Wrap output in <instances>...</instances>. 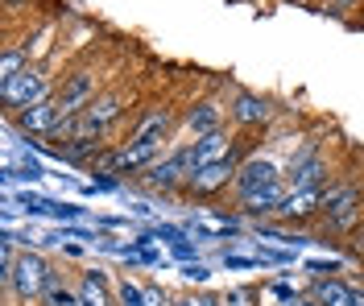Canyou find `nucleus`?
<instances>
[{
  "label": "nucleus",
  "instance_id": "f257e3e1",
  "mask_svg": "<svg viewBox=\"0 0 364 306\" xmlns=\"http://www.w3.org/2000/svg\"><path fill=\"white\" fill-rule=\"evenodd\" d=\"M50 278H54V261L42 257V253H33V248H25L21 257H17V265H13V278L4 282V298L9 302H21V306L42 302Z\"/></svg>",
  "mask_w": 364,
  "mask_h": 306
},
{
  "label": "nucleus",
  "instance_id": "f03ea898",
  "mask_svg": "<svg viewBox=\"0 0 364 306\" xmlns=\"http://www.w3.org/2000/svg\"><path fill=\"white\" fill-rule=\"evenodd\" d=\"M50 87H54V75L33 62V67H29L25 75H17L9 87H0V99H4L9 116H17V112H25V108H33V104L50 99Z\"/></svg>",
  "mask_w": 364,
  "mask_h": 306
},
{
  "label": "nucleus",
  "instance_id": "7ed1b4c3",
  "mask_svg": "<svg viewBox=\"0 0 364 306\" xmlns=\"http://www.w3.org/2000/svg\"><path fill=\"white\" fill-rule=\"evenodd\" d=\"M282 165L273 162V158H261V153H252V158H245V165H240V174H236V182H232V190H236V203L245 207V203H252L257 195H265V190H273L277 182H282Z\"/></svg>",
  "mask_w": 364,
  "mask_h": 306
},
{
  "label": "nucleus",
  "instance_id": "20e7f679",
  "mask_svg": "<svg viewBox=\"0 0 364 306\" xmlns=\"http://www.w3.org/2000/svg\"><path fill=\"white\" fill-rule=\"evenodd\" d=\"M95 87H100L95 67H75L70 75H63V83H58V92H54V104H58L63 120H75L79 112H87Z\"/></svg>",
  "mask_w": 364,
  "mask_h": 306
},
{
  "label": "nucleus",
  "instance_id": "39448f33",
  "mask_svg": "<svg viewBox=\"0 0 364 306\" xmlns=\"http://www.w3.org/2000/svg\"><path fill=\"white\" fill-rule=\"evenodd\" d=\"M240 165H245L240 149H232L228 158H220V162L203 165V170H195V174L182 182V190H186V195H215V190H224V187H232V182H236Z\"/></svg>",
  "mask_w": 364,
  "mask_h": 306
},
{
  "label": "nucleus",
  "instance_id": "423d86ee",
  "mask_svg": "<svg viewBox=\"0 0 364 306\" xmlns=\"http://www.w3.org/2000/svg\"><path fill=\"white\" fill-rule=\"evenodd\" d=\"M327 199H331V182H318V187L294 190V195H290L273 215H277L282 224H311L315 215L327 212Z\"/></svg>",
  "mask_w": 364,
  "mask_h": 306
},
{
  "label": "nucleus",
  "instance_id": "0eeeda50",
  "mask_svg": "<svg viewBox=\"0 0 364 306\" xmlns=\"http://www.w3.org/2000/svg\"><path fill=\"white\" fill-rule=\"evenodd\" d=\"M170 133H174V112H170V108H149V112L133 124V133H129L124 145H166Z\"/></svg>",
  "mask_w": 364,
  "mask_h": 306
},
{
  "label": "nucleus",
  "instance_id": "6e6552de",
  "mask_svg": "<svg viewBox=\"0 0 364 306\" xmlns=\"http://www.w3.org/2000/svg\"><path fill=\"white\" fill-rule=\"evenodd\" d=\"M228 149H232L228 129H215V133L195 137V141L186 145V165H191V174L203 170V165H211V162H220V158H228ZM191 174H186V178H191Z\"/></svg>",
  "mask_w": 364,
  "mask_h": 306
},
{
  "label": "nucleus",
  "instance_id": "1a4fd4ad",
  "mask_svg": "<svg viewBox=\"0 0 364 306\" xmlns=\"http://www.w3.org/2000/svg\"><path fill=\"white\" fill-rule=\"evenodd\" d=\"M75 290H79V306H116V282H108L104 269H79Z\"/></svg>",
  "mask_w": 364,
  "mask_h": 306
},
{
  "label": "nucleus",
  "instance_id": "9d476101",
  "mask_svg": "<svg viewBox=\"0 0 364 306\" xmlns=\"http://www.w3.org/2000/svg\"><path fill=\"white\" fill-rule=\"evenodd\" d=\"M269 99L265 95H252V92H236L232 95V104H228V116L236 129H257V124H265L269 120Z\"/></svg>",
  "mask_w": 364,
  "mask_h": 306
},
{
  "label": "nucleus",
  "instance_id": "9b49d317",
  "mask_svg": "<svg viewBox=\"0 0 364 306\" xmlns=\"http://www.w3.org/2000/svg\"><path fill=\"white\" fill-rule=\"evenodd\" d=\"M21 133H42V137H50L58 124H63V112H58V104H54V95L50 99H42V104H33V108H25V112H17V116H9Z\"/></svg>",
  "mask_w": 364,
  "mask_h": 306
},
{
  "label": "nucleus",
  "instance_id": "f8f14e48",
  "mask_svg": "<svg viewBox=\"0 0 364 306\" xmlns=\"http://www.w3.org/2000/svg\"><path fill=\"white\" fill-rule=\"evenodd\" d=\"M42 306H79L75 273H67V269H58V265H54V278H50V285H46Z\"/></svg>",
  "mask_w": 364,
  "mask_h": 306
},
{
  "label": "nucleus",
  "instance_id": "ddd939ff",
  "mask_svg": "<svg viewBox=\"0 0 364 306\" xmlns=\"http://www.w3.org/2000/svg\"><path fill=\"white\" fill-rule=\"evenodd\" d=\"M186 129H191L195 137H203V133H215V129H224V108H220L215 99H203V104H195V108L186 112Z\"/></svg>",
  "mask_w": 364,
  "mask_h": 306
},
{
  "label": "nucleus",
  "instance_id": "4468645a",
  "mask_svg": "<svg viewBox=\"0 0 364 306\" xmlns=\"http://www.w3.org/2000/svg\"><path fill=\"white\" fill-rule=\"evenodd\" d=\"M311 298H318V306H352L356 290H352L348 282H340V278H315Z\"/></svg>",
  "mask_w": 364,
  "mask_h": 306
},
{
  "label": "nucleus",
  "instance_id": "2eb2a0df",
  "mask_svg": "<svg viewBox=\"0 0 364 306\" xmlns=\"http://www.w3.org/2000/svg\"><path fill=\"white\" fill-rule=\"evenodd\" d=\"M104 141H108V137H75V141H67L58 153H63L67 162H95V158L104 153Z\"/></svg>",
  "mask_w": 364,
  "mask_h": 306
},
{
  "label": "nucleus",
  "instance_id": "dca6fc26",
  "mask_svg": "<svg viewBox=\"0 0 364 306\" xmlns=\"http://www.w3.org/2000/svg\"><path fill=\"white\" fill-rule=\"evenodd\" d=\"M29 67H33V62H29V50L25 46H9L4 50V62H0V87H9V83H13L17 75H25Z\"/></svg>",
  "mask_w": 364,
  "mask_h": 306
},
{
  "label": "nucleus",
  "instance_id": "f3484780",
  "mask_svg": "<svg viewBox=\"0 0 364 306\" xmlns=\"http://www.w3.org/2000/svg\"><path fill=\"white\" fill-rule=\"evenodd\" d=\"M116 306H145V285L120 278L116 282Z\"/></svg>",
  "mask_w": 364,
  "mask_h": 306
},
{
  "label": "nucleus",
  "instance_id": "a211bd4d",
  "mask_svg": "<svg viewBox=\"0 0 364 306\" xmlns=\"http://www.w3.org/2000/svg\"><path fill=\"white\" fill-rule=\"evenodd\" d=\"M224 306H261V294L252 285H240V290H228L224 294Z\"/></svg>",
  "mask_w": 364,
  "mask_h": 306
},
{
  "label": "nucleus",
  "instance_id": "6ab92c4d",
  "mask_svg": "<svg viewBox=\"0 0 364 306\" xmlns=\"http://www.w3.org/2000/svg\"><path fill=\"white\" fill-rule=\"evenodd\" d=\"M191 302L195 306H224V298L220 294H191Z\"/></svg>",
  "mask_w": 364,
  "mask_h": 306
},
{
  "label": "nucleus",
  "instance_id": "aec40b11",
  "mask_svg": "<svg viewBox=\"0 0 364 306\" xmlns=\"http://www.w3.org/2000/svg\"><path fill=\"white\" fill-rule=\"evenodd\" d=\"M290 306H318V298H311V294H306V298H294Z\"/></svg>",
  "mask_w": 364,
  "mask_h": 306
},
{
  "label": "nucleus",
  "instance_id": "412c9836",
  "mask_svg": "<svg viewBox=\"0 0 364 306\" xmlns=\"http://www.w3.org/2000/svg\"><path fill=\"white\" fill-rule=\"evenodd\" d=\"M348 4H356V0H331V9H336V13H343Z\"/></svg>",
  "mask_w": 364,
  "mask_h": 306
},
{
  "label": "nucleus",
  "instance_id": "4be33fe9",
  "mask_svg": "<svg viewBox=\"0 0 364 306\" xmlns=\"http://www.w3.org/2000/svg\"><path fill=\"white\" fill-rule=\"evenodd\" d=\"M352 306H364V285L356 290V298H352Z\"/></svg>",
  "mask_w": 364,
  "mask_h": 306
}]
</instances>
